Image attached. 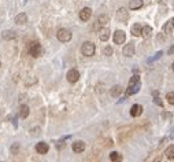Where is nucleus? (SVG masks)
<instances>
[{
    "label": "nucleus",
    "mask_w": 174,
    "mask_h": 162,
    "mask_svg": "<svg viewBox=\"0 0 174 162\" xmlns=\"http://www.w3.org/2000/svg\"><path fill=\"white\" fill-rule=\"evenodd\" d=\"M141 113H143V106L141 104H133L132 108H130V116L132 117H138V116H141Z\"/></svg>",
    "instance_id": "obj_12"
},
{
    "label": "nucleus",
    "mask_w": 174,
    "mask_h": 162,
    "mask_svg": "<svg viewBox=\"0 0 174 162\" xmlns=\"http://www.w3.org/2000/svg\"><path fill=\"white\" fill-rule=\"evenodd\" d=\"M121 92H122L121 85H114L111 88V96H112V98H118V96L121 95Z\"/></svg>",
    "instance_id": "obj_22"
},
{
    "label": "nucleus",
    "mask_w": 174,
    "mask_h": 162,
    "mask_svg": "<svg viewBox=\"0 0 174 162\" xmlns=\"http://www.w3.org/2000/svg\"><path fill=\"white\" fill-rule=\"evenodd\" d=\"M99 39L102 41H107L110 39V29L106 26H103L99 29Z\"/></svg>",
    "instance_id": "obj_10"
},
{
    "label": "nucleus",
    "mask_w": 174,
    "mask_h": 162,
    "mask_svg": "<svg viewBox=\"0 0 174 162\" xmlns=\"http://www.w3.org/2000/svg\"><path fill=\"white\" fill-rule=\"evenodd\" d=\"M171 30H173V23H171V21H167L165 23V26H163V33L165 35H171Z\"/></svg>",
    "instance_id": "obj_23"
},
{
    "label": "nucleus",
    "mask_w": 174,
    "mask_h": 162,
    "mask_svg": "<svg viewBox=\"0 0 174 162\" xmlns=\"http://www.w3.org/2000/svg\"><path fill=\"white\" fill-rule=\"evenodd\" d=\"M126 40V35L123 30H115L114 33V43L115 44H123Z\"/></svg>",
    "instance_id": "obj_7"
},
{
    "label": "nucleus",
    "mask_w": 174,
    "mask_h": 162,
    "mask_svg": "<svg viewBox=\"0 0 174 162\" xmlns=\"http://www.w3.org/2000/svg\"><path fill=\"white\" fill-rule=\"evenodd\" d=\"M103 54L106 55V56H111V55H112V48L110 47V45L104 47V50H103Z\"/></svg>",
    "instance_id": "obj_26"
},
{
    "label": "nucleus",
    "mask_w": 174,
    "mask_h": 162,
    "mask_svg": "<svg viewBox=\"0 0 174 162\" xmlns=\"http://www.w3.org/2000/svg\"><path fill=\"white\" fill-rule=\"evenodd\" d=\"M91 15H92V10H91L89 7H84V8L80 11V19L84 21V22H86V21L91 18Z\"/></svg>",
    "instance_id": "obj_9"
},
{
    "label": "nucleus",
    "mask_w": 174,
    "mask_h": 162,
    "mask_svg": "<svg viewBox=\"0 0 174 162\" xmlns=\"http://www.w3.org/2000/svg\"><path fill=\"white\" fill-rule=\"evenodd\" d=\"M49 150V146L45 142H40V143L36 144V151L39 154H47Z\"/></svg>",
    "instance_id": "obj_11"
},
{
    "label": "nucleus",
    "mask_w": 174,
    "mask_h": 162,
    "mask_svg": "<svg viewBox=\"0 0 174 162\" xmlns=\"http://www.w3.org/2000/svg\"><path fill=\"white\" fill-rule=\"evenodd\" d=\"M15 22L18 23V25H23V23H26L27 22V15L25 13L18 14V15L15 17Z\"/></svg>",
    "instance_id": "obj_15"
},
{
    "label": "nucleus",
    "mask_w": 174,
    "mask_h": 162,
    "mask_svg": "<svg viewBox=\"0 0 174 162\" xmlns=\"http://www.w3.org/2000/svg\"><path fill=\"white\" fill-rule=\"evenodd\" d=\"M161 161H162V157H161V155H158V157L155 158V161H154V162H161Z\"/></svg>",
    "instance_id": "obj_31"
},
{
    "label": "nucleus",
    "mask_w": 174,
    "mask_h": 162,
    "mask_svg": "<svg viewBox=\"0 0 174 162\" xmlns=\"http://www.w3.org/2000/svg\"><path fill=\"white\" fill-rule=\"evenodd\" d=\"M65 147V142L63 140H60V142H58V149L60 150V149H63Z\"/></svg>",
    "instance_id": "obj_30"
},
{
    "label": "nucleus",
    "mask_w": 174,
    "mask_h": 162,
    "mask_svg": "<svg viewBox=\"0 0 174 162\" xmlns=\"http://www.w3.org/2000/svg\"><path fill=\"white\" fill-rule=\"evenodd\" d=\"M162 55H163V51H158V52H156V54L154 55L152 58L148 59V62H154V61H156V59H159V58H161Z\"/></svg>",
    "instance_id": "obj_25"
},
{
    "label": "nucleus",
    "mask_w": 174,
    "mask_h": 162,
    "mask_svg": "<svg viewBox=\"0 0 174 162\" xmlns=\"http://www.w3.org/2000/svg\"><path fill=\"white\" fill-rule=\"evenodd\" d=\"M0 66H1V62H0Z\"/></svg>",
    "instance_id": "obj_35"
},
{
    "label": "nucleus",
    "mask_w": 174,
    "mask_h": 162,
    "mask_svg": "<svg viewBox=\"0 0 174 162\" xmlns=\"http://www.w3.org/2000/svg\"><path fill=\"white\" fill-rule=\"evenodd\" d=\"M141 30H143V26L140 25V23H134L133 26H132V35L133 36H141Z\"/></svg>",
    "instance_id": "obj_16"
},
{
    "label": "nucleus",
    "mask_w": 174,
    "mask_h": 162,
    "mask_svg": "<svg viewBox=\"0 0 174 162\" xmlns=\"http://www.w3.org/2000/svg\"><path fill=\"white\" fill-rule=\"evenodd\" d=\"M166 99H167V102L170 104H174V92H169L166 95Z\"/></svg>",
    "instance_id": "obj_27"
},
{
    "label": "nucleus",
    "mask_w": 174,
    "mask_h": 162,
    "mask_svg": "<svg viewBox=\"0 0 174 162\" xmlns=\"http://www.w3.org/2000/svg\"><path fill=\"white\" fill-rule=\"evenodd\" d=\"M140 87H141V82H140V77L137 74L132 76V78L129 80V84H128V88H126V95H134L140 91Z\"/></svg>",
    "instance_id": "obj_1"
},
{
    "label": "nucleus",
    "mask_w": 174,
    "mask_h": 162,
    "mask_svg": "<svg viewBox=\"0 0 174 162\" xmlns=\"http://www.w3.org/2000/svg\"><path fill=\"white\" fill-rule=\"evenodd\" d=\"M15 37H17L15 32H13V30L3 32V39H4V40H13V39H15Z\"/></svg>",
    "instance_id": "obj_20"
},
{
    "label": "nucleus",
    "mask_w": 174,
    "mask_h": 162,
    "mask_svg": "<svg viewBox=\"0 0 174 162\" xmlns=\"http://www.w3.org/2000/svg\"><path fill=\"white\" fill-rule=\"evenodd\" d=\"M122 54L125 55L126 58H132V56L134 55V44H133V43H128V44L123 47Z\"/></svg>",
    "instance_id": "obj_8"
},
{
    "label": "nucleus",
    "mask_w": 174,
    "mask_h": 162,
    "mask_svg": "<svg viewBox=\"0 0 174 162\" xmlns=\"http://www.w3.org/2000/svg\"><path fill=\"white\" fill-rule=\"evenodd\" d=\"M67 81L69 82H72V84H74V82H77V81L80 80V73H78V70H76V69H70L69 72H67Z\"/></svg>",
    "instance_id": "obj_6"
},
{
    "label": "nucleus",
    "mask_w": 174,
    "mask_h": 162,
    "mask_svg": "<svg viewBox=\"0 0 174 162\" xmlns=\"http://www.w3.org/2000/svg\"><path fill=\"white\" fill-rule=\"evenodd\" d=\"M165 155H166V158H169V159H173V158H174V144H170L169 147L166 149Z\"/></svg>",
    "instance_id": "obj_19"
},
{
    "label": "nucleus",
    "mask_w": 174,
    "mask_h": 162,
    "mask_svg": "<svg viewBox=\"0 0 174 162\" xmlns=\"http://www.w3.org/2000/svg\"><path fill=\"white\" fill-rule=\"evenodd\" d=\"M84 150H85V143L82 140H77V142L73 143V151L74 153H82Z\"/></svg>",
    "instance_id": "obj_13"
},
{
    "label": "nucleus",
    "mask_w": 174,
    "mask_h": 162,
    "mask_svg": "<svg viewBox=\"0 0 174 162\" xmlns=\"http://www.w3.org/2000/svg\"><path fill=\"white\" fill-rule=\"evenodd\" d=\"M171 23H173V27H174V18L171 19Z\"/></svg>",
    "instance_id": "obj_34"
},
{
    "label": "nucleus",
    "mask_w": 174,
    "mask_h": 162,
    "mask_svg": "<svg viewBox=\"0 0 174 162\" xmlns=\"http://www.w3.org/2000/svg\"><path fill=\"white\" fill-rule=\"evenodd\" d=\"M173 52H174V47H171V48L169 50V54H173Z\"/></svg>",
    "instance_id": "obj_32"
},
{
    "label": "nucleus",
    "mask_w": 174,
    "mask_h": 162,
    "mask_svg": "<svg viewBox=\"0 0 174 162\" xmlns=\"http://www.w3.org/2000/svg\"><path fill=\"white\" fill-rule=\"evenodd\" d=\"M128 19H129V13H128V8H125V7H121V8L116 11V21H118V22L125 23V22H128Z\"/></svg>",
    "instance_id": "obj_5"
},
{
    "label": "nucleus",
    "mask_w": 174,
    "mask_h": 162,
    "mask_svg": "<svg viewBox=\"0 0 174 162\" xmlns=\"http://www.w3.org/2000/svg\"><path fill=\"white\" fill-rule=\"evenodd\" d=\"M18 150H19V144H18V143H15L13 147H11V151H13V154H15L17 151H18Z\"/></svg>",
    "instance_id": "obj_29"
},
{
    "label": "nucleus",
    "mask_w": 174,
    "mask_h": 162,
    "mask_svg": "<svg viewBox=\"0 0 174 162\" xmlns=\"http://www.w3.org/2000/svg\"><path fill=\"white\" fill-rule=\"evenodd\" d=\"M154 102H155L158 106H161V107H163V103H162V100H161V98L156 95V96H154Z\"/></svg>",
    "instance_id": "obj_28"
},
{
    "label": "nucleus",
    "mask_w": 174,
    "mask_h": 162,
    "mask_svg": "<svg viewBox=\"0 0 174 162\" xmlns=\"http://www.w3.org/2000/svg\"><path fill=\"white\" fill-rule=\"evenodd\" d=\"M171 69H173V72H174V62H173V65H171Z\"/></svg>",
    "instance_id": "obj_33"
},
{
    "label": "nucleus",
    "mask_w": 174,
    "mask_h": 162,
    "mask_svg": "<svg viewBox=\"0 0 174 162\" xmlns=\"http://www.w3.org/2000/svg\"><path fill=\"white\" fill-rule=\"evenodd\" d=\"M98 22L102 25V27L106 26V23L108 22V17H107V15H100V17H99V19H98Z\"/></svg>",
    "instance_id": "obj_24"
},
{
    "label": "nucleus",
    "mask_w": 174,
    "mask_h": 162,
    "mask_svg": "<svg viewBox=\"0 0 174 162\" xmlns=\"http://www.w3.org/2000/svg\"><path fill=\"white\" fill-rule=\"evenodd\" d=\"M143 7V0H130L129 1V10H138Z\"/></svg>",
    "instance_id": "obj_14"
},
{
    "label": "nucleus",
    "mask_w": 174,
    "mask_h": 162,
    "mask_svg": "<svg viewBox=\"0 0 174 162\" xmlns=\"http://www.w3.org/2000/svg\"><path fill=\"white\" fill-rule=\"evenodd\" d=\"M29 113H30V110H29V106H26V104H22L19 107V116H21V118H26L29 116Z\"/></svg>",
    "instance_id": "obj_17"
},
{
    "label": "nucleus",
    "mask_w": 174,
    "mask_h": 162,
    "mask_svg": "<svg viewBox=\"0 0 174 162\" xmlns=\"http://www.w3.org/2000/svg\"><path fill=\"white\" fill-rule=\"evenodd\" d=\"M56 37H58L59 41L67 43V41L72 40V32L69 30V29H59L58 33H56Z\"/></svg>",
    "instance_id": "obj_4"
},
{
    "label": "nucleus",
    "mask_w": 174,
    "mask_h": 162,
    "mask_svg": "<svg viewBox=\"0 0 174 162\" xmlns=\"http://www.w3.org/2000/svg\"><path fill=\"white\" fill-rule=\"evenodd\" d=\"M41 52H43V48H41V45L39 44L37 41L30 43V45H29V54H30L33 58H39L41 55Z\"/></svg>",
    "instance_id": "obj_3"
},
{
    "label": "nucleus",
    "mask_w": 174,
    "mask_h": 162,
    "mask_svg": "<svg viewBox=\"0 0 174 162\" xmlns=\"http://www.w3.org/2000/svg\"><path fill=\"white\" fill-rule=\"evenodd\" d=\"M141 36L144 37V39H149V37L152 36V27L151 26H143V30H141Z\"/></svg>",
    "instance_id": "obj_18"
},
{
    "label": "nucleus",
    "mask_w": 174,
    "mask_h": 162,
    "mask_svg": "<svg viewBox=\"0 0 174 162\" xmlns=\"http://www.w3.org/2000/svg\"><path fill=\"white\" fill-rule=\"evenodd\" d=\"M110 159H111V162H122V155L116 151H112L110 154Z\"/></svg>",
    "instance_id": "obj_21"
},
{
    "label": "nucleus",
    "mask_w": 174,
    "mask_h": 162,
    "mask_svg": "<svg viewBox=\"0 0 174 162\" xmlns=\"http://www.w3.org/2000/svg\"><path fill=\"white\" fill-rule=\"evenodd\" d=\"M95 51H96L95 44L91 41H85L84 44L81 45V52L84 56H92V55H95Z\"/></svg>",
    "instance_id": "obj_2"
}]
</instances>
